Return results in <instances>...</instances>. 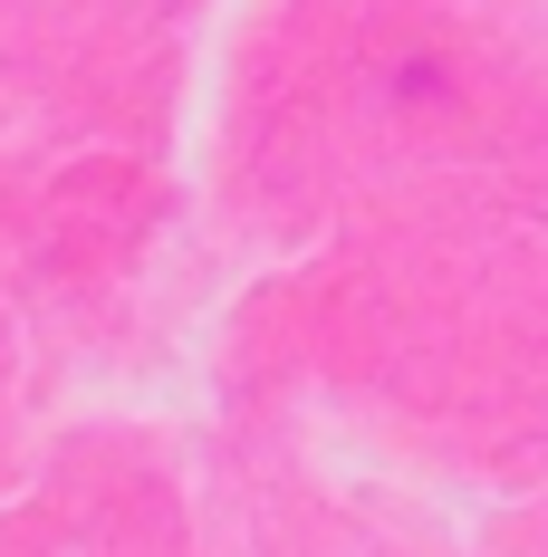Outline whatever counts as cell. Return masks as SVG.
<instances>
[]
</instances>
